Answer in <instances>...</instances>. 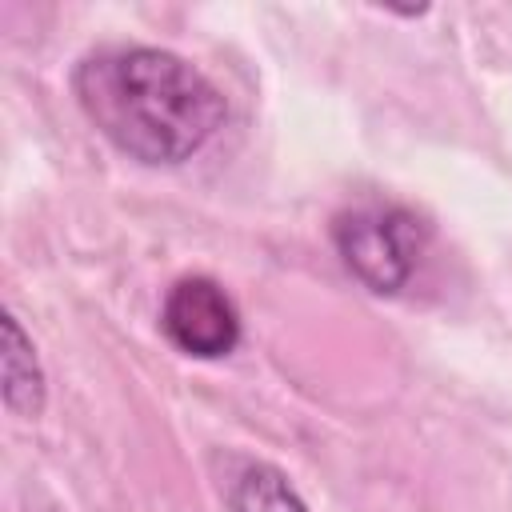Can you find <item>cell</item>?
Returning <instances> with one entry per match:
<instances>
[{"label": "cell", "instance_id": "1", "mask_svg": "<svg viewBox=\"0 0 512 512\" xmlns=\"http://www.w3.org/2000/svg\"><path fill=\"white\" fill-rule=\"evenodd\" d=\"M72 92L92 128L128 160L176 168L224 124L220 88L184 56L148 44H108L72 72Z\"/></svg>", "mask_w": 512, "mask_h": 512}, {"label": "cell", "instance_id": "2", "mask_svg": "<svg viewBox=\"0 0 512 512\" xmlns=\"http://www.w3.org/2000/svg\"><path fill=\"white\" fill-rule=\"evenodd\" d=\"M428 240L432 224L404 204H352L332 220L336 256L376 296L408 288Z\"/></svg>", "mask_w": 512, "mask_h": 512}, {"label": "cell", "instance_id": "4", "mask_svg": "<svg viewBox=\"0 0 512 512\" xmlns=\"http://www.w3.org/2000/svg\"><path fill=\"white\" fill-rule=\"evenodd\" d=\"M0 332H4V352H0V376H4V408L12 416H24V420H36L44 412V368H40V356H36V344L28 340V332L20 328L16 312H4L0 320Z\"/></svg>", "mask_w": 512, "mask_h": 512}, {"label": "cell", "instance_id": "5", "mask_svg": "<svg viewBox=\"0 0 512 512\" xmlns=\"http://www.w3.org/2000/svg\"><path fill=\"white\" fill-rule=\"evenodd\" d=\"M232 512H308V508L280 468L248 464L232 484Z\"/></svg>", "mask_w": 512, "mask_h": 512}, {"label": "cell", "instance_id": "3", "mask_svg": "<svg viewBox=\"0 0 512 512\" xmlns=\"http://www.w3.org/2000/svg\"><path fill=\"white\" fill-rule=\"evenodd\" d=\"M160 332L196 360H220L240 344V308L212 276H180L160 304Z\"/></svg>", "mask_w": 512, "mask_h": 512}]
</instances>
